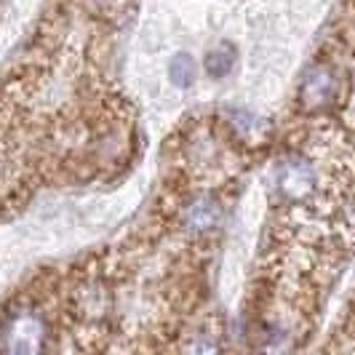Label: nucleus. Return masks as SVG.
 I'll use <instances>...</instances> for the list:
<instances>
[]
</instances>
